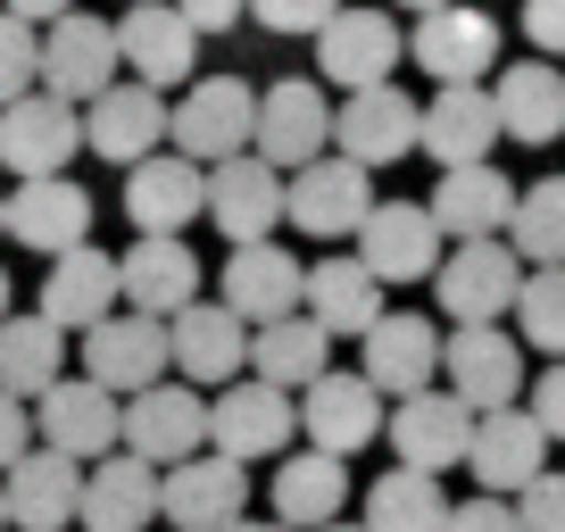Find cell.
Returning <instances> with one entry per match:
<instances>
[{
    "label": "cell",
    "mask_w": 565,
    "mask_h": 532,
    "mask_svg": "<svg viewBox=\"0 0 565 532\" xmlns=\"http://www.w3.org/2000/svg\"><path fill=\"white\" fill-rule=\"evenodd\" d=\"M300 433H308V449H324V458H350V449H366L374 433H383V391H374L366 374L324 366L317 383L300 391Z\"/></svg>",
    "instance_id": "obj_20"
},
{
    "label": "cell",
    "mask_w": 565,
    "mask_h": 532,
    "mask_svg": "<svg viewBox=\"0 0 565 532\" xmlns=\"http://www.w3.org/2000/svg\"><path fill=\"white\" fill-rule=\"evenodd\" d=\"M424 216L441 225V242H499L515 216V183L499 175L491 159L482 167H449L441 183H433V200H424Z\"/></svg>",
    "instance_id": "obj_30"
},
{
    "label": "cell",
    "mask_w": 565,
    "mask_h": 532,
    "mask_svg": "<svg viewBox=\"0 0 565 532\" xmlns=\"http://www.w3.org/2000/svg\"><path fill=\"white\" fill-rule=\"evenodd\" d=\"M524 416L548 433V441H565V358L541 374V383H532V408H524Z\"/></svg>",
    "instance_id": "obj_46"
},
{
    "label": "cell",
    "mask_w": 565,
    "mask_h": 532,
    "mask_svg": "<svg viewBox=\"0 0 565 532\" xmlns=\"http://www.w3.org/2000/svg\"><path fill=\"white\" fill-rule=\"evenodd\" d=\"M391 9H416V18H433V9H458V0H391Z\"/></svg>",
    "instance_id": "obj_51"
},
{
    "label": "cell",
    "mask_w": 565,
    "mask_h": 532,
    "mask_svg": "<svg viewBox=\"0 0 565 532\" xmlns=\"http://www.w3.org/2000/svg\"><path fill=\"white\" fill-rule=\"evenodd\" d=\"M108 308H117V258H108V249L84 242V249H67V258H51L34 317H51L58 333H92Z\"/></svg>",
    "instance_id": "obj_35"
},
{
    "label": "cell",
    "mask_w": 565,
    "mask_h": 532,
    "mask_svg": "<svg viewBox=\"0 0 565 532\" xmlns=\"http://www.w3.org/2000/svg\"><path fill=\"white\" fill-rule=\"evenodd\" d=\"M300 317L324 324V341H366L383 324V284H374L358 258H317L300 291Z\"/></svg>",
    "instance_id": "obj_34"
},
{
    "label": "cell",
    "mask_w": 565,
    "mask_h": 532,
    "mask_svg": "<svg viewBox=\"0 0 565 532\" xmlns=\"http://www.w3.org/2000/svg\"><path fill=\"white\" fill-rule=\"evenodd\" d=\"M34 433H42V449L92 466V458L117 449V400H108L100 383H84V374H58V383L34 400Z\"/></svg>",
    "instance_id": "obj_22"
},
{
    "label": "cell",
    "mask_w": 565,
    "mask_h": 532,
    "mask_svg": "<svg viewBox=\"0 0 565 532\" xmlns=\"http://www.w3.org/2000/svg\"><path fill=\"white\" fill-rule=\"evenodd\" d=\"M324 358H333V341H324L317 317H275V324L249 333V374L275 383V391H308L324 374Z\"/></svg>",
    "instance_id": "obj_38"
},
{
    "label": "cell",
    "mask_w": 565,
    "mask_h": 532,
    "mask_svg": "<svg viewBox=\"0 0 565 532\" xmlns=\"http://www.w3.org/2000/svg\"><path fill=\"white\" fill-rule=\"evenodd\" d=\"M291 433H300V400L275 391V383H258V374H242V383H225L209 400V449H216V458H233V466L282 458Z\"/></svg>",
    "instance_id": "obj_4"
},
{
    "label": "cell",
    "mask_w": 565,
    "mask_h": 532,
    "mask_svg": "<svg viewBox=\"0 0 565 532\" xmlns=\"http://www.w3.org/2000/svg\"><path fill=\"white\" fill-rule=\"evenodd\" d=\"M416 150L433 167H482L499 150V108H491V84H458V92H433L424 100V134H416Z\"/></svg>",
    "instance_id": "obj_26"
},
{
    "label": "cell",
    "mask_w": 565,
    "mask_h": 532,
    "mask_svg": "<svg viewBox=\"0 0 565 532\" xmlns=\"http://www.w3.org/2000/svg\"><path fill=\"white\" fill-rule=\"evenodd\" d=\"M9 233L42 258H67V249L92 242V192L75 175H42V183H18L9 192Z\"/></svg>",
    "instance_id": "obj_32"
},
{
    "label": "cell",
    "mask_w": 565,
    "mask_h": 532,
    "mask_svg": "<svg viewBox=\"0 0 565 532\" xmlns=\"http://www.w3.org/2000/svg\"><path fill=\"white\" fill-rule=\"evenodd\" d=\"M0 532H9V508H0Z\"/></svg>",
    "instance_id": "obj_56"
},
{
    "label": "cell",
    "mask_w": 565,
    "mask_h": 532,
    "mask_svg": "<svg viewBox=\"0 0 565 532\" xmlns=\"http://www.w3.org/2000/svg\"><path fill=\"white\" fill-rule=\"evenodd\" d=\"M466 475H475L491 499L524 491L532 475H548V433L532 425L524 408H491V416H475V441H466Z\"/></svg>",
    "instance_id": "obj_28"
},
{
    "label": "cell",
    "mask_w": 565,
    "mask_h": 532,
    "mask_svg": "<svg viewBox=\"0 0 565 532\" xmlns=\"http://www.w3.org/2000/svg\"><path fill=\"white\" fill-rule=\"evenodd\" d=\"M466 441H475V408L441 383L391 408V449H399L407 475H449V466H466Z\"/></svg>",
    "instance_id": "obj_17"
},
{
    "label": "cell",
    "mask_w": 565,
    "mask_h": 532,
    "mask_svg": "<svg viewBox=\"0 0 565 532\" xmlns=\"http://www.w3.org/2000/svg\"><path fill=\"white\" fill-rule=\"evenodd\" d=\"M350 242L374 284H433L441 275V225L424 216V200H374Z\"/></svg>",
    "instance_id": "obj_7"
},
{
    "label": "cell",
    "mask_w": 565,
    "mask_h": 532,
    "mask_svg": "<svg viewBox=\"0 0 565 532\" xmlns=\"http://www.w3.org/2000/svg\"><path fill=\"white\" fill-rule=\"evenodd\" d=\"M449 524V491L441 475H374L366 491V532H441Z\"/></svg>",
    "instance_id": "obj_39"
},
{
    "label": "cell",
    "mask_w": 565,
    "mask_h": 532,
    "mask_svg": "<svg viewBox=\"0 0 565 532\" xmlns=\"http://www.w3.org/2000/svg\"><path fill=\"white\" fill-rule=\"evenodd\" d=\"M491 108H499V134H515L524 150L565 142V67H548V58L499 67L491 75Z\"/></svg>",
    "instance_id": "obj_33"
},
{
    "label": "cell",
    "mask_w": 565,
    "mask_h": 532,
    "mask_svg": "<svg viewBox=\"0 0 565 532\" xmlns=\"http://www.w3.org/2000/svg\"><path fill=\"white\" fill-rule=\"evenodd\" d=\"M0 508H9V524H18V532H67L75 508H84V466L34 441L9 475H0Z\"/></svg>",
    "instance_id": "obj_23"
},
{
    "label": "cell",
    "mask_w": 565,
    "mask_h": 532,
    "mask_svg": "<svg viewBox=\"0 0 565 532\" xmlns=\"http://www.w3.org/2000/svg\"><path fill=\"white\" fill-rule=\"evenodd\" d=\"M25 92H42V34L0 9V108L25 100Z\"/></svg>",
    "instance_id": "obj_42"
},
{
    "label": "cell",
    "mask_w": 565,
    "mask_h": 532,
    "mask_svg": "<svg viewBox=\"0 0 565 532\" xmlns=\"http://www.w3.org/2000/svg\"><path fill=\"white\" fill-rule=\"evenodd\" d=\"M209 216H216V233H225L233 249L266 242V233L282 225V175L258 159V150H242V159L209 167Z\"/></svg>",
    "instance_id": "obj_29"
},
{
    "label": "cell",
    "mask_w": 565,
    "mask_h": 532,
    "mask_svg": "<svg viewBox=\"0 0 565 532\" xmlns=\"http://www.w3.org/2000/svg\"><path fill=\"white\" fill-rule=\"evenodd\" d=\"M167 358L183 366V383H242L249 374V324L216 300H192L183 317H167Z\"/></svg>",
    "instance_id": "obj_25"
},
{
    "label": "cell",
    "mask_w": 565,
    "mask_h": 532,
    "mask_svg": "<svg viewBox=\"0 0 565 532\" xmlns=\"http://www.w3.org/2000/svg\"><path fill=\"white\" fill-rule=\"evenodd\" d=\"M200 275L209 266L192 258V242H175V233H141L134 249L117 258V300L134 308V317H183V308L200 300Z\"/></svg>",
    "instance_id": "obj_15"
},
{
    "label": "cell",
    "mask_w": 565,
    "mask_h": 532,
    "mask_svg": "<svg viewBox=\"0 0 565 532\" xmlns=\"http://www.w3.org/2000/svg\"><path fill=\"white\" fill-rule=\"evenodd\" d=\"M117 58H125L134 84L167 92V84H183V75L200 67V34L183 25L175 0H134V9L117 18Z\"/></svg>",
    "instance_id": "obj_19"
},
{
    "label": "cell",
    "mask_w": 565,
    "mask_h": 532,
    "mask_svg": "<svg viewBox=\"0 0 565 532\" xmlns=\"http://www.w3.org/2000/svg\"><path fill=\"white\" fill-rule=\"evenodd\" d=\"M324 532H366V524H324Z\"/></svg>",
    "instance_id": "obj_54"
},
{
    "label": "cell",
    "mask_w": 565,
    "mask_h": 532,
    "mask_svg": "<svg viewBox=\"0 0 565 532\" xmlns=\"http://www.w3.org/2000/svg\"><path fill=\"white\" fill-rule=\"evenodd\" d=\"M249 134H258V92H249V75H200V84H183V100L167 108V142L192 167L242 159Z\"/></svg>",
    "instance_id": "obj_1"
},
{
    "label": "cell",
    "mask_w": 565,
    "mask_h": 532,
    "mask_svg": "<svg viewBox=\"0 0 565 532\" xmlns=\"http://www.w3.org/2000/svg\"><path fill=\"white\" fill-rule=\"evenodd\" d=\"M324 142H333V100H324L317 75H282V84L258 92V134H249V150H258L275 175L317 167Z\"/></svg>",
    "instance_id": "obj_3"
},
{
    "label": "cell",
    "mask_w": 565,
    "mask_h": 532,
    "mask_svg": "<svg viewBox=\"0 0 565 532\" xmlns=\"http://www.w3.org/2000/svg\"><path fill=\"white\" fill-rule=\"evenodd\" d=\"M175 9H183L192 34H233V25L249 18V0H175Z\"/></svg>",
    "instance_id": "obj_49"
},
{
    "label": "cell",
    "mask_w": 565,
    "mask_h": 532,
    "mask_svg": "<svg viewBox=\"0 0 565 532\" xmlns=\"http://www.w3.org/2000/svg\"><path fill=\"white\" fill-rule=\"evenodd\" d=\"M358 350H366V366H358V374H366L383 400H416V391L441 383V324L416 317V308L383 317L366 341H358Z\"/></svg>",
    "instance_id": "obj_21"
},
{
    "label": "cell",
    "mask_w": 565,
    "mask_h": 532,
    "mask_svg": "<svg viewBox=\"0 0 565 532\" xmlns=\"http://www.w3.org/2000/svg\"><path fill=\"white\" fill-rule=\"evenodd\" d=\"M441 366L466 408L491 416V408H515V391H524V341L499 333V324H458L441 341Z\"/></svg>",
    "instance_id": "obj_16"
},
{
    "label": "cell",
    "mask_w": 565,
    "mask_h": 532,
    "mask_svg": "<svg viewBox=\"0 0 565 532\" xmlns=\"http://www.w3.org/2000/svg\"><path fill=\"white\" fill-rule=\"evenodd\" d=\"M0 317H9V275H0Z\"/></svg>",
    "instance_id": "obj_53"
},
{
    "label": "cell",
    "mask_w": 565,
    "mask_h": 532,
    "mask_svg": "<svg viewBox=\"0 0 565 532\" xmlns=\"http://www.w3.org/2000/svg\"><path fill=\"white\" fill-rule=\"evenodd\" d=\"M333 9L341 0H249V18H258L266 34H324Z\"/></svg>",
    "instance_id": "obj_43"
},
{
    "label": "cell",
    "mask_w": 565,
    "mask_h": 532,
    "mask_svg": "<svg viewBox=\"0 0 565 532\" xmlns=\"http://www.w3.org/2000/svg\"><path fill=\"white\" fill-rule=\"evenodd\" d=\"M125 216H134L141 233H175V242H183V225L209 216V167L175 159V150L125 167Z\"/></svg>",
    "instance_id": "obj_27"
},
{
    "label": "cell",
    "mask_w": 565,
    "mask_h": 532,
    "mask_svg": "<svg viewBox=\"0 0 565 532\" xmlns=\"http://www.w3.org/2000/svg\"><path fill=\"white\" fill-rule=\"evenodd\" d=\"M532 266L515 258L508 242H458L441 249V275H433V291H441L449 324H499L515 308V291H524Z\"/></svg>",
    "instance_id": "obj_9"
},
{
    "label": "cell",
    "mask_w": 565,
    "mask_h": 532,
    "mask_svg": "<svg viewBox=\"0 0 565 532\" xmlns=\"http://www.w3.org/2000/svg\"><path fill=\"white\" fill-rule=\"evenodd\" d=\"M441 532H524V524H515L508 499L482 491V499H466V508H449V524H441Z\"/></svg>",
    "instance_id": "obj_47"
},
{
    "label": "cell",
    "mask_w": 565,
    "mask_h": 532,
    "mask_svg": "<svg viewBox=\"0 0 565 532\" xmlns=\"http://www.w3.org/2000/svg\"><path fill=\"white\" fill-rule=\"evenodd\" d=\"M524 42H532V58H565V0H532Z\"/></svg>",
    "instance_id": "obj_45"
},
{
    "label": "cell",
    "mask_w": 565,
    "mask_h": 532,
    "mask_svg": "<svg viewBox=\"0 0 565 532\" xmlns=\"http://www.w3.org/2000/svg\"><path fill=\"white\" fill-rule=\"evenodd\" d=\"M75 524H84V532H150V524H159V466L125 458V449L92 458L84 466V508H75Z\"/></svg>",
    "instance_id": "obj_31"
},
{
    "label": "cell",
    "mask_w": 565,
    "mask_h": 532,
    "mask_svg": "<svg viewBox=\"0 0 565 532\" xmlns=\"http://www.w3.org/2000/svg\"><path fill=\"white\" fill-rule=\"evenodd\" d=\"M67 374V333L51 317H0V391L34 408L42 391Z\"/></svg>",
    "instance_id": "obj_37"
},
{
    "label": "cell",
    "mask_w": 565,
    "mask_h": 532,
    "mask_svg": "<svg viewBox=\"0 0 565 532\" xmlns=\"http://www.w3.org/2000/svg\"><path fill=\"white\" fill-rule=\"evenodd\" d=\"M242 508H249V466L216 458V449H200V458H183V466H167V475H159L167 532H225Z\"/></svg>",
    "instance_id": "obj_14"
},
{
    "label": "cell",
    "mask_w": 565,
    "mask_h": 532,
    "mask_svg": "<svg viewBox=\"0 0 565 532\" xmlns=\"http://www.w3.org/2000/svg\"><path fill=\"white\" fill-rule=\"evenodd\" d=\"M508 249L524 266H565V175H541L515 192V216H508Z\"/></svg>",
    "instance_id": "obj_40"
},
{
    "label": "cell",
    "mask_w": 565,
    "mask_h": 532,
    "mask_svg": "<svg viewBox=\"0 0 565 532\" xmlns=\"http://www.w3.org/2000/svg\"><path fill=\"white\" fill-rule=\"evenodd\" d=\"M515 524L524 532H565V475H532L515 491Z\"/></svg>",
    "instance_id": "obj_44"
},
{
    "label": "cell",
    "mask_w": 565,
    "mask_h": 532,
    "mask_svg": "<svg viewBox=\"0 0 565 532\" xmlns=\"http://www.w3.org/2000/svg\"><path fill=\"white\" fill-rule=\"evenodd\" d=\"M341 508H350V475H341V458H324V449H291V458L275 466V524L324 532V524H341Z\"/></svg>",
    "instance_id": "obj_36"
},
{
    "label": "cell",
    "mask_w": 565,
    "mask_h": 532,
    "mask_svg": "<svg viewBox=\"0 0 565 532\" xmlns=\"http://www.w3.org/2000/svg\"><path fill=\"white\" fill-rule=\"evenodd\" d=\"M167 324L159 317H134V308H108L100 324L84 333V383H100L108 400H134V391L167 383Z\"/></svg>",
    "instance_id": "obj_8"
},
{
    "label": "cell",
    "mask_w": 565,
    "mask_h": 532,
    "mask_svg": "<svg viewBox=\"0 0 565 532\" xmlns=\"http://www.w3.org/2000/svg\"><path fill=\"white\" fill-rule=\"evenodd\" d=\"M117 449L125 458H141V466H183V458H200L209 449V400H200L192 383H150V391H134L117 408Z\"/></svg>",
    "instance_id": "obj_2"
},
{
    "label": "cell",
    "mask_w": 565,
    "mask_h": 532,
    "mask_svg": "<svg viewBox=\"0 0 565 532\" xmlns=\"http://www.w3.org/2000/svg\"><path fill=\"white\" fill-rule=\"evenodd\" d=\"M159 142H167V92H150V84H108L84 108V150H100L108 167L159 159Z\"/></svg>",
    "instance_id": "obj_24"
},
{
    "label": "cell",
    "mask_w": 565,
    "mask_h": 532,
    "mask_svg": "<svg viewBox=\"0 0 565 532\" xmlns=\"http://www.w3.org/2000/svg\"><path fill=\"white\" fill-rule=\"evenodd\" d=\"M515 324H524V350L565 358V266H532L524 291H515Z\"/></svg>",
    "instance_id": "obj_41"
},
{
    "label": "cell",
    "mask_w": 565,
    "mask_h": 532,
    "mask_svg": "<svg viewBox=\"0 0 565 532\" xmlns=\"http://www.w3.org/2000/svg\"><path fill=\"white\" fill-rule=\"evenodd\" d=\"M25 449H34V408H25V400H9V391H0V475H9V466H18Z\"/></svg>",
    "instance_id": "obj_48"
},
{
    "label": "cell",
    "mask_w": 565,
    "mask_h": 532,
    "mask_svg": "<svg viewBox=\"0 0 565 532\" xmlns=\"http://www.w3.org/2000/svg\"><path fill=\"white\" fill-rule=\"evenodd\" d=\"M84 150V108L51 100V92H25V100L0 108V167L18 183L67 175V159Z\"/></svg>",
    "instance_id": "obj_10"
},
{
    "label": "cell",
    "mask_w": 565,
    "mask_h": 532,
    "mask_svg": "<svg viewBox=\"0 0 565 532\" xmlns=\"http://www.w3.org/2000/svg\"><path fill=\"white\" fill-rule=\"evenodd\" d=\"M399 58H407L399 18H391V9H350V0H341L333 25L317 34V84H333V92H374V84H391V67H399Z\"/></svg>",
    "instance_id": "obj_5"
},
{
    "label": "cell",
    "mask_w": 565,
    "mask_h": 532,
    "mask_svg": "<svg viewBox=\"0 0 565 532\" xmlns=\"http://www.w3.org/2000/svg\"><path fill=\"white\" fill-rule=\"evenodd\" d=\"M225 532H291V524H258V515H233Z\"/></svg>",
    "instance_id": "obj_52"
},
{
    "label": "cell",
    "mask_w": 565,
    "mask_h": 532,
    "mask_svg": "<svg viewBox=\"0 0 565 532\" xmlns=\"http://www.w3.org/2000/svg\"><path fill=\"white\" fill-rule=\"evenodd\" d=\"M416 134H424V100H407L399 84H374V92H350V100L333 108V159H350V167H399L407 150H416Z\"/></svg>",
    "instance_id": "obj_11"
},
{
    "label": "cell",
    "mask_w": 565,
    "mask_h": 532,
    "mask_svg": "<svg viewBox=\"0 0 565 532\" xmlns=\"http://www.w3.org/2000/svg\"><path fill=\"white\" fill-rule=\"evenodd\" d=\"M117 25L92 18V9H67L58 25H42V92L67 108H92L108 84H117Z\"/></svg>",
    "instance_id": "obj_6"
},
{
    "label": "cell",
    "mask_w": 565,
    "mask_h": 532,
    "mask_svg": "<svg viewBox=\"0 0 565 532\" xmlns=\"http://www.w3.org/2000/svg\"><path fill=\"white\" fill-rule=\"evenodd\" d=\"M125 9H134V0H125Z\"/></svg>",
    "instance_id": "obj_57"
},
{
    "label": "cell",
    "mask_w": 565,
    "mask_h": 532,
    "mask_svg": "<svg viewBox=\"0 0 565 532\" xmlns=\"http://www.w3.org/2000/svg\"><path fill=\"white\" fill-rule=\"evenodd\" d=\"M0 9H9V18H25V25L42 34V25H58V18H67L75 0H0Z\"/></svg>",
    "instance_id": "obj_50"
},
{
    "label": "cell",
    "mask_w": 565,
    "mask_h": 532,
    "mask_svg": "<svg viewBox=\"0 0 565 532\" xmlns=\"http://www.w3.org/2000/svg\"><path fill=\"white\" fill-rule=\"evenodd\" d=\"M407 58H416L424 75H441V92L458 84H482V75H499V25L482 18V9H433V18H416V34H407Z\"/></svg>",
    "instance_id": "obj_18"
},
{
    "label": "cell",
    "mask_w": 565,
    "mask_h": 532,
    "mask_svg": "<svg viewBox=\"0 0 565 532\" xmlns=\"http://www.w3.org/2000/svg\"><path fill=\"white\" fill-rule=\"evenodd\" d=\"M0 233H9V200H0Z\"/></svg>",
    "instance_id": "obj_55"
},
{
    "label": "cell",
    "mask_w": 565,
    "mask_h": 532,
    "mask_svg": "<svg viewBox=\"0 0 565 532\" xmlns=\"http://www.w3.org/2000/svg\"><path fill=\"white\" fill-rule=\"evenodd\" d=\"M366 209H374L366 167L333 159V150H324L317 167H300V175H282V225H300L308 242H341V233H358Z\"/></svg>",
    "instance_id": "obj_13"
},
{
    "label": "cell",
    "mask_w": 565,
    "mask_h": 532,
    "mask_svg": "<svg viewBox=\"0 0 565 532\" xmlns=\"http://www.w3.org/2000/svg\"><path fill=\"white\" fill-rule=\"evenodd\" d=\"M300 291H308V266L282 242H249V249H233V258L216 266V308H233L249 333L275 324V317H300Z\"/></svg>",
    "instance_id": "obj_12"
}]
</instances>
